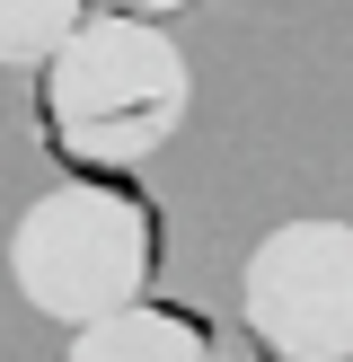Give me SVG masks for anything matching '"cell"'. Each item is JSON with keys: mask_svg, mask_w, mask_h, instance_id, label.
<instances>
[{"mask_svg": "<svg viewBox=\"0 0 353 362\" xmlns=\"http://www.w3.org/2000/svg\"><path fill=\"white\" fill-rule=\"evenodd\" d=\"M194 106V71L168 45V27L133 9H97L62 35V53L44 62V124L62 141V159L80 168H141L176 141Z\"/></svg>", "mask_w": 353, "mask_h": 362, "instance_id": "1", "label": "cell"}, {"mask_svg": "<svg viewBox=\"0 0 353 362\" xmlns=\"http://www.w3.org/2000/svg\"><path fill=\"white\" fill-rule=\"evenodd\" d=\"M159 257V221L133 186H106V177H71V186L35 194L9 230V274L27 292V310L88 327L106 310H133L141 283Z\"/></svg>", "mask_w": 353, "mask_h": 362, "instance_id": "2", "label": "cell"}, {"mask_svg": "<svg viewBox=\"0 0 353 362\" xmlns=\"http://www.w3.org/2000/svg\"><path fill=\"white\" fill-rule=\"evenodd\" d=\"M239 318L274 362H353V221H282L239 265Z\"/></svg>", "mask_w": 353, "mask_h": 362, "instance_id": "3", "label": "cell"}, {"mask_svg": "<svg viewBox=\"0 0 353 362\" xmlns=\"http://www.w3.org/2000/svg\"><path fill=\"white\" fill-rule=\"evenodd\" d=\"M62 362H221V345H212L203 318L133 300V310H106V318H88V327H71Z\"/></svg>", "mask_w": 353, "mask_h": 362, "instance_id": "4", "label": "cell"}, {"mask_svg": "<svg viewBox=\"0 0 353 362\" xmlns=\"http://www.w3.org/2000/svg\"><path fill=\"white\" fill-rule=\"evenodd\" d=\"M80 0H0V71H35L62 53V35L80 27Z\"/></svg>", "mask_w": 353, "mask_h": 362, "instance_id": "5", "label": "cell"}, {"mask_svg": "<svg viewBox=\"0 0 353 362\" xmlns=\"http://www.w3.org/2000/svg\"><path fill=\"white\" fill-rule=\"evenodd\" d=\"M115 9H133V18H168V9H186V0H115Z\"/></svg>", "mask_w": 353, "mask_h": 362, "instance_id": "6", "label": "cell"}]
</instances>
